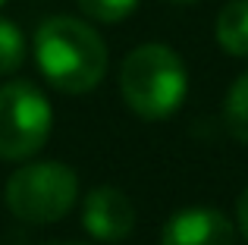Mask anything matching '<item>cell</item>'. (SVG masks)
<instances>
[{"mask_svg": "<svg viewBox=\"0 0 248 245\" xmlns=\"http://www.w3.org/2000/svg\"><path fill=\"white\" fill-rule=\"evenodd\" d=\"M35 63L50 88L88 94L107 76V44L101 31L76 16H50L35 31Z\"/></svg>", "mask_w": 248, "mask_h": 245, "instance_id": "1", "label": "cell"}, {"mask_svg": "<svg viewBox=\"0 0 248 245\" xmlns=\"http://www.w3.org/2000/svg\"><path fill=\"white\" fill-rule=\"evenodd\" d=\"M120 94L135 117L148 122L170 120L188 94V73L170 44L148 41L120 63Z\"/></svg>", "mask_w": 248, "mask_h": 245, "instance_id": "2", "label": "cell"}, {"mask_svg": "<svg viewBox=\"0 0 248 245\" xmlns=\"http://www.w3.org/2000/svg\"><path fill=\"white\" fill-rule=\"evenodd\" d=\"M3 201L16 220L47 227L57 223L79 201V176L63 160H35L22 164L3 189Z\"/></svg>", "mask_w": 248, "mask_h": 245, "instance_id": "3", "label": "cell"}, {"mask_svg": "<svg viewBox=\"0 0 248 245\" xmlns=\"http://www.w3.org/2000/svg\"><path fill=\"white\" fill-rule=\"evenodd\" d=\"M54 129L50 101L35 82L13 79L0 85V160H29L47 145Z\"/></svg>", "mask_w": 248, "mask_h": 245, "instance_id": "4", "label": "cell"}, {"mask_svg": "<svg viewBox=\"0 0 248 245\" xmlns=\"http://www.w3.org/2000/svg\"><path fill=\"white\" fill-rule=\"evenodd\" d=\"M82 227L91 239L116 245L135 230V204L116 185H97L82 201Z\"/></svg>", "mask_w": 248, "mask_h": 245, "instance_id": "5", "label": "cell"}, {"mask_svg": "<svg viewBox=\"0 0 248 245\" xmlns=\"http://www.w3.org/2000/svg\"><path fill=\"white\" fill-rule=\"evenodd\" d=\"M160 245H236V227L217 208H182L164 223Z\"/></svg>", "mask_w": 248, "mask_h": 245, "instance_id": "6", "label": "cell"}, {"mask_svg": "<svg viewBox=\"0 0 248 245\" xmlns=\"http://www.w3.org/2000/svg\"><path fill=\"white\" fill-rule=\"evenodd\" d=\"M214 38L230 57H248V0H230L217 13Z\"/></svg>", "mask_w": 248, "mask_h": 245, "instance_id": "7", "label": "cell"}, {"mask_svg": "<svg viewBox=\"0 0 248 245\" xmlns=\"http://www.w3.org/2000/svg\"><path fill=\"white\" fill-rule=\"evenodd\" d=\"M223 122L236 141L248 145V73H242L230 85L223 101Z\"/></svg>", "mask_w": 248, "mask_h": 245, "instance_id": "8", "label": "cell"}, {"mask_svg": "<svg viewBox=\"0 0 248 245\" xmlns=\"http://www.w3.org/2000/svg\"><path fill=\"white\" fill-rule=\"evenodd\" d=\"M25 63V35L16 22L0 16V76L16 73Z\"/></svg>", "mask_w": 248, "mask_h": 245, "instance_id": "9", "label": "cell"}, {"mask_svg": "<svg viewBox=\"0 0 248 245\" xmlns=\"http://www.w3.org/2000/svg\"><path fill=\"white\" fill-rule=\"evenodd\" d=\"M141 0H79V10L91 22H104V25H116L123 19H129L139 10Z\"/></svg>", "mask_w": 248, "mask_h": 245, "instance_id": "10", "label": "cell"}, {"mask_svg": "<svg viewBox=\"0 0 248 245\" xmlns=\"http://www.w3.org/2000/svg\"><path fill=\"white\" fill-rule=\"evenodd\" d=\"M236 223H239V233H242V239L248 242V189L239 195V201H236Z\"/></svg>", "mask_w": 248, "mask_h": 245, "instance_id": "11", "label": "cell"}, {"mask_svg": "<svg viewBox=\"0 0 248 245\" xmlns=\"http://www.w3.org/2000/svg\"><path fill=\"white\" fill-rule=\"evenodd\" d=\"M167 3H176V6H188V3H198V0H167Z\"/></svg>", "mask_w": 248, "mask_h": 245, "instance_id": "12", "label": "cell"}, {"mask_svg": "<svg viewBox=\"0 0 248 245\" xmlns=\"http://www.w3.org/2000/svg\"><path fill=\"white\" fill-rule=\"evenodd\" d=\"M47 245H85V242H47Z\"/></svg>", "mask_w": 248, "mask_h": 245, "instance_id": "13", "label": "cell"}, {"mask_svg": "<svg viewBox=\"0 0 248 245\" xmlns=\"http://www.w3.org/2000/svg\"><path fill=\"white\" fill-rule=\"evenodd\" d=\"M3 3H6V0H0V6H3Z\"/></svg>", "mask_w": 248, "mask_h": 245, "instance_id": "14", "label": "cell"}]
</instances>
